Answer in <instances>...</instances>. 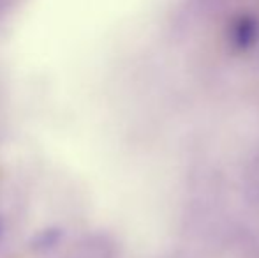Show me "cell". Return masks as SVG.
I'll return each mask as SVG.
<instances>
[{
	"instance_id": "obj_2",
	"label": "cell",
	"mask_w": 259,
	"mask_h": 258,
	"mask_svg": "<svg viewBox=\"0 0 259 258\" xmlns=\"http://www.w3.org/2000/svg\"><path fill=\"white\" fill-rule=\"evenodd\" d=\"M4 230H6V223H4L2 216H0V241H2V237H4Z\"/></svg>"
},
{
	"instance_id": "obj_1",
	"label": "cell",
	"mask_w": 259,
	"mask_h": 258,
	"mask_svg": "<svg viewBox=\"0 0 259 258\" xmlns=\"http://www.w3.org/2000/svg\"><path fill=\"white\" fill-rule=\"evenodd\" d=\"M64 239V230L60 227H46L41 228L30 239V248L35 253H50L57 248Z\"/></svg>"
}]
</instances>
